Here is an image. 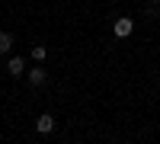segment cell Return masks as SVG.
<instances>
[{
    "mask_svg": "<svg viewBox=\"0 0 160 144\" xmlns=\"http://www.w3.org/2000/svg\"><path fill=\"white\" fill-rule=\"evenodd\" d=\"M112 29H115V35H118V38H125V35H131V32H135V19L122 16V19H115V26H112Z\"/></svg>",
    "mask_w": 160,
    "mask_h": 144,
    "instance_id": "obj_1",
    "label": "cell"
},
{
    "mask_svg": "<svg viewBox=\"0 0 160 144\" xmlns=\"http://www.w3.org/2000/svg\"><path fill=\"white\" fill-rule=\"evenodd\" d=\"M35 128H38V132H42V135H48L51 132V128H55V115H38V119H35Z\"/></svg>",
    "mask_w": 160,
    "mask_h": 144,
    "instance_id": "obj_2",
    "label": "cell"
},
{
    "mask_svg": "<svg viewBox=\"0 0 160 144\" xmlns=\"http://www.w3.org/2000/svg\"><path fill=\"white\" fill-rule=\"evenodd\" d=\"M22 71H26V61H22V58H10V61H7V74H10V77H19Z\"/></svg>",
    "mask_w": 160,
    "mask_h": 144,
    "instance_id": "obj_3",
    "label": "cell"
},
{
    "mask_svg": "<svg viewBox=\"0 0 160 144\" xmlns=\"http://www.w3.org/2000/svg\"><path fill=\"white\" fill-rule=\"evenodd\" d=\"M45 77H48V74H45L42 67H35V71H29V83H32V87H42Z\"/></svg>",
    "mask_w": 160,
    "mask_h": 144,
    "instance_id": "obj_4",
    "label": "cell"
},
{
    "mask_svg": "<svg viewBox=\"0 0 160 144\" xmlns=\"http://www.w3.org/2000/svg\"><path fill=\"white\" fill-rule=\"evenodd\" d=\"M10 48H13V35L10 32H0V55H7Z\"/></svg>",
    "mask_w": 160,
    "mask_h": 144,
    "instance_id": "obj_5",
    "label": "cell"
},
{
    "mask_svg": "<svg viewBox=\"0 0 160 144\" xmlns=\"http://www.w3.org/2000/svg\"><path fill=\"white\" fill-rule=\"evenodd\" d=\"M32 58H35V61H45V45H35V48H32Z\"/></svg>",
    "mask_w": 160,
    "mask_h": 144,
    "instance_id": "obj_6",
    "label": "cell"
},
{
    "mask_svg": "<svg viewBox=\"0 0 160 144\" xmlns=\"http://www.w3.org/2000/svg\"><path fill=\"white\" fill-rule=\"evenodd\" d=\"M154 3H160V0H154Z\"/></svg>",
    "mask_w": 160,
    "mask_h": 144,
    "instance_id": "obj_7",
    "label": "cell"
}]
</instances>
